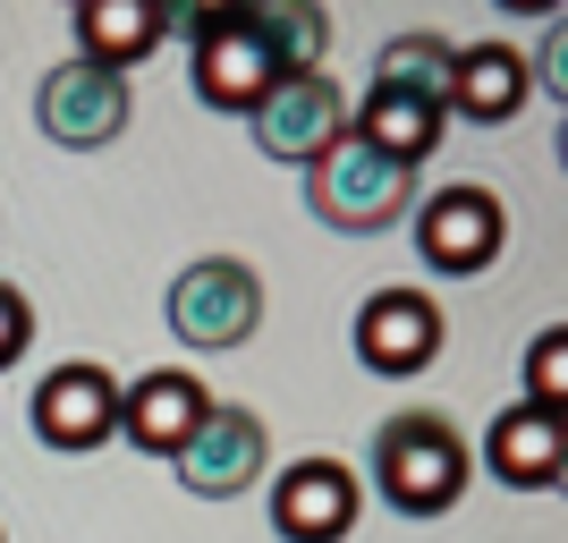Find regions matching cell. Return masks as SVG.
I'll list each match as a JSON object with an SVG mask.
<instances>
[{
	"label": "cell",
	"instance_id": "8992f818",
	"mask_svg": "<svg viewBox=\"0 0 568 543\" xmlns=\"http://www.w3.org/2000/svg\"><path fill=\"white\" fill-rule=\"evenodd\" d=\"M500 238H509V213H500L493 188H433L425 204H416V255H425L433 272H450V281L484 272V263L500 255Z\"/></svg>",
	"mask_w": 568,
	"mask_h": 543
},
{
	"label": "cell",
	"instance_id": "6da1fadb",
	"mask_svg": "<svg viewBox=\"0 0 568 543\" xmlns=\"http://www.w3.org/2000/svg\"><path fill=\"white\" fill-rule=\"evenodd\" d=\"M374 484L399 519H442L467 493V442L442 408H407L374 433Z\"/></svg>",
	"mask_w": 568,
	"mask_h": 543
},
{
	"label": "cell",
	"instance_id": "ac0fdd59",
	"mask_svg": "<svg viewBox=\"0 0 568 543\" xmlns=\"http://www.w3.org/2000/svg\"><path fill=\"white\" fill-rule=\"evenodd\" d=\"M450 60H458V51L442 43V34H390L382 60H374V86L416 94V102H450Z\"/></svg>",
	"mask_w": 568,
	"mask_h": 543
},
{
	"label": "cell",
	"instance_id": "9c48e42d",
	"mask_svg": "<svg viewBox=\"0 0 568 543\" xmlns=\"http://www.w3.org/2000/svg\"><path fill=\"white\" fill-rule=\"evenodd\" d=\"M442 349V306L425 289H374L356 306V356L365 374H425Z\"/></svg>",
	"mask_w": 568,
	"mask_h": 543
},
{
	"label": "cell",
	"instance_id": "7c38bea8",
	"mask_svg": "<svg viewBox=\"0 0 568 543\" xmlns=\"http://www.w3.org/2000/svg\"><path fill=\"white\" fill-rule=\"evenodd\" d=\"M484 467L509 484V493H551L568 475V425L544 416V408H500L493 433H484Z\"/></svg>",
	"mask_w": 568,
	"mask_h": 543
},
{
	"label": "cell",
	"instance_id": "4fadbf2b",
	"mask_svg": "<svg viewBox=\"0 0 568 543\" xmlns=\"http://www.w3.org/2000/svg\"><path fill=\"white\" fill-rule=\"evenodd\" d=\"M204 382L179 374V365H162V374L144 382H119V433L136 450H153V459H179V442H187L195 425H204Z\"/></svg>",
	"mask_w": 568,
	"mask_h": 543
},
{
	"label": "cell",
	"instance_id": "d6986e66",
	"mask_svg": "<svg viewBox=\"0 0 568 543\" xmlns=\"http://www.w3.org/2000/svg\"><path fill=\"white\" fill-rule=\"evenodd\" d=\"M526 408L568 416V331H544V340L526 349Z\"/></svg>",
	"mask_w": 568,
	"mask_h": 543
},
{
	"label": "cell",
	"instance_id": "5bb4252c",
	"mask_svg": "<svg viewBox=\"0 0 568 543\" xmlns=\"http://www.w3.org/2000/svg\"><path fill=\"white\" fill-rule=\"evenodd\" d=\"M526 94H535V69H526L509 43H467L450 60V102L442 111L475 119V128H500V119H518Z\"/></svg>",
	"mask_w": 568,
	"mask_h": 543
},
{
	"label": "cell",
	"instance_id": "5b68a950",
	"mask_svg": "<svg viewBox=\"0 0 568 543\" xmlns=\"http://www.w3.org/2000/svg\"><path fill=\"white\" fill-rule=\"evenodd\" d=\"M246 128H255V144L272 153V162L314 170L339 137H348V102H339V86L323 69L314 77H272V94L246 111Z\"/></svg>",
	"mask_w": 568,
	"mask_h": 543
},
{
	"label": "cell",
	"instance_id": "30bf717a",
	"mask_svg": "<svg viewBox=\"0 0 568 543\" xmlns=\"http://www.w3.org/2000/svg\"><path fill=\"white\" fill-rule=\"evenodd\" d=\"M356 501H365V484L339 459H297L272 484V526H281V543H339L356 526Z\"/></svg>",
	"mask_w": 568,
	"mask_h": 543
},
{
	"label": "cell",
	"instance_id": "2e32d148",
	"mask_svg": "<svg viewBox=\"0 0 568 543\" xmlns=\"http://www.w3.org/2000/svg\"><path fill=\"white\" fill-rule=\"evenodd\" d=\"M442 102H416V94H390V86H374V94H365V111H356V137L365 144H382V153H390V162H425L433 144H442Z\"/></svg>",
	"mask_w": 568,
	"mask_h": 543
},
{
	"label": "cell",
	"instance_id": "7a4b0ae2",
	"mask_svg": "<svg viewBox=\"0 0 568 543\" xmlns=\"http://www.w3.org/2000/svg\"><path fill=\"white\" fill-rule=\"evenodd\" d=\"M407 204H416V170L390 162L382 144H365L356 128L306 170V213L323 221V230H339V238H374V230H390Z\"/></svg>",
	"mask_w": 568,
	"mask_h": 543
},
{
	"label": "cell",
	"instance_id": "277c9868",
	"mask_svg": "<svg viewBox=\"0 0 568 543\" xmlns=\"http://www.w3.org/2000/svg\"><path fill=\"white\" fill-rule=\"evenodd\" d=\"M179 34H187V60H195V94L213 102V111H255V102L272 94V60H263L246 9H230V0L187 9Z\"/></svg>",
	"mask_w": 568,
	"mask_h": 543
},
{
	"label": "cell",
	"instance_id": "ba28073f",
	"mask_svg": "<svg viewBox=\"0 0 568 543\" xmlns=\"http://www.w3.org/2000/svg\"><path fill=\"white\" fill-rule=\"evenodd\" d=\"M34 119H43L51 144H69V153H94L128 128V77L94 69V60H60L43 69V94H34Z\"/></svg>",
	"mask_w": 568,
	"mask_h": 543
},
{
	"label": "cell",
	"instance_id": "ffe728a7",
	"mask_svg": "<svg viewBox=\"0 0 568 543\" xmlns=\"http://www.w3.org/2000/svg\"><path fill=\"white\" fill-rule=\"evenodd\" d=\"M26 340H34V306H26L18 289L0 281V365H18V356H26Z\"/></svg>",
	"mask_w": 568,
	"mask_h": 543
},
{
	"label": "cell",
	"instance_id": "3957f363",
	"mask_svg": "<svg viewBox=\"0 0 568 543\" xmlns=\"http://www.w3.org/2000/svg\"><path fill=\"white\" fill-rule=\"evenodd\" d=\"M263 323V281L255 263L237 255H204L187 263L179 281H170V331H179V349H246V331Z\"/></svg>",
	"mask_w": 568,
	"mask_h": 543
},
{
	"label": "cell",
	"instance_id": "8fae6325",
	"mask_svg": "<svg viewBox=\"0 0 568 543\" xmlns=\"http://www.w3.org/2000/svg\"><path fill=\"white\" fill-rule=\"evenodd\" d=\"M119 433V382L102 365H51L34 391V442L43 450H94Z\"/></svg>",
	"mask_w": 568,
	"mask_h": 543
},
{
	"label": "cell",
	"instance_id": "9a60e30c",
	"mask_svg": "<svg viewBox=\"0 0 568 543\" xmlns=\"http://www.w3.org/2000/svg\"><path fill=\"white\" fill-rule=\"evenodd\" d=\"M162 34H170V9H153V0H85L77 9V60H94L111 77H128Z\"/></svg>",
	"mask_w": 568,
	"mask_h": 543
},
{
	"label": "cell",
	"instance_id": "52a82bcc",
	"mask_svg": "<svg viewBox=\"0 0 568 543\" xmlns=\"http://www.w3.org/2000/svg\"><path fill=\"white\" fill-rule=\"evenodd\" d=\"M263 459H272V442H263V416H246V408H204V425L179 442V484H187L195 501H237L246 484H263Z\"/></svg>",
	"mask_w": 568,
	"mask_h": 543
},
{
	"label": "cell",
	"instance_id": "e0dca14e",
	"mask_svg": "<svg viewBox=\"0 0 568 543\" xmlns=\"http://www.w3.org/2000/svg\"><path fill=\"white\" fill-rule=\"evenodd\" d=\"M246 26H255L272 77H314V69H323V51H332V18H323V9H297V0L246 9Z\"/></svg>",
	"mask_w": 568,
	"mask_h": 543
}]
</instances>
